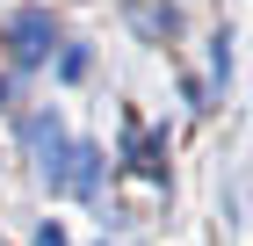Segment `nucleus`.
I'll list each match as a JSON object with an SVG mask.
<instances>
[{
    "instance_id": "5",
    "label": "nucleus",
    "mask_w": 253,
    "mask_h": 246,
    "mask_svg": "<svg viewBox=\"0 0 253 246\" xmlns=\"http://www.w3.org/2000/svg\"><path fill=\"white\" fill-rule=\"evenodd\" d=\"M130 22H137V29H145V37H174V7H167V0H130Z\"/></svg>"
},
{
    "instance_id": "6",
    "label": "nucleus",
    "mask_w": 253,
    "mask_h": 246,
    "mask_svg": "<svg viewBox=\"0 0 253 246\" xmlns=\"http://www.w3.org/2000/svg\"><path fill=\"white\" fill-rule=\"evenodd\" d=\"M37 246H65V232H58V225H43V232H37Z\"/></svg>"
},
{
    "instance_id": "2",
    "label": "nucleus",
    "mask_w": 253,
    "mask_h": 246,
    "mask_svg": "<svg viewBox=\"0 0 253 246\" xmlns=\"http://www.w3.org/2000/svg\"><path fill=\"white\" fill-rule=\"evenodd\" d=\"M29 152H37V174L51 189H65V138H58V116H29Z\"/></svg>"
},
{
    "instance_id": "4",
    "label": "nucleus",
    "mask_w": 253,
    "mask_h": 246,
    "mask_svg": "<svg viewBox=\"0 0 253 246\" xmlns=\"http://www.w3.org/2000/svg\"><path fill=\"white\" fill-rule=\"evenodd\" d=\"M130 167H137V174H152V181H167V138L130 123Z\"/></svg>"
},
{
    "instance_id": "1",
    "label": "nucleus",
    "mask_w": 253,
    "mask_h": 246,
    "mask_svg": "<svg viewBox=\"0 0 253 246\" xmlns=\"http://www.w3.org/2000/svg\"><path fill=\"white\" fill-rule=\"evenodd\" d=\"M7 44H15V58H22V65H37V58H51L58 29H51V15H43V7H22V15L7 22Z\"/></svg>"
},
{
    "instance_id": "3",
    "label": "nucleus",
    "mask_w": 253,
    "mask_h": 246,
    "mask_svg": "<svg viewBox=\"0 0 253 246\" xmlns=\"http://www.w3.org/2000/svg\"><path fill=\"white\" fill-rule=\"evenodd\" d=\"M65 189H73V196H94L101 189V152L94 145H73V152H65Z\"/></svg>"
}]
</instances>
